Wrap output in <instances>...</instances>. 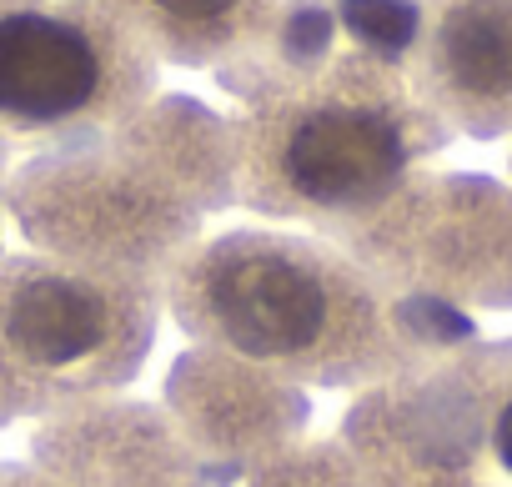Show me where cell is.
<instances>
[{"label": "cell", "mask_w": 512, "mask_h": 487, "mask_svg": "<svg viewBox=\"0 0 512 487\" xmlns=\"http://www.w3.org/2000/svg\"><path fill=\"white\" fill-rule=\"evenodd\" d=\"M166 312L206 352L307 387H367L417 362L392 287L292 226L201 236L166 272Z\"/></svg>", "instance_id": "6da1fadb"}, {"label": "cell", "mask_w": 512, "mask_h": 487, "mask_svg": "<svg viewBox=\"0 0 512 487\" xmlns=\"http://www.w3.org/2000/svg\"><path fill=\"white\" fill-rule=\"evenodd\" d=\"M427 146L417 101L377 61H332L262 101L236 136V201L342 231L382 211Z\"/></svg>", "instance_id": "7a4b0ae2"}, {"label": "cell", "mask_w": 512, "mask_h": 487, "mask_svg": "<svg viewBox=\"0 0 512 487\" xmlns=\"http://www.w3.org/2000/svg\"><path fill=\"white\" fill-rule=\"evenodd\" d=\"M166 312V282L61 262L0 257V357L41 417L126 387Z\"/></svg>", "instance_id": "3957f363"}, {"label": "cell", "mask_w": 512, "mask_h": 487, "mask_svg": "<svg viewBox=\"0 0 512 487\" xmlns=\"http://www.w3.org/2000/svg\"><path fill=\"white\" fill-rule=\"evenodd\" d=\"M156 56L111 6L0 0V131L81 136L131 116Z\"/></svg>", "instance_id": "277c9868"}, {"label": "cell", "mask_w": 512, "mask_h": 487, "mask_svg": "<svg viewBox=\"0 0 512 487\" xmlns=\"http://www.w3.org/2000/svg\"><path fill=\"white\" fill-rule=\"evenodd\" d=\"M0 487H201V477L161 412L81 402L46 417L31 462H0Z\"/></svg>", "instance_id": "5b68a950"}, {"label": "cell", "mask_w": 512, "mask_h": 487, "mask_svg": "<svg viewBox=\"0 0 512 487\" xmlns=\"http://www.w3.org/2000/svg\"><path fill=\"white\" fill-rule=\"evenodd\" d=\"M427 91L477 131L512 121V0H437Z\"/></svg>", "instance_id": "8992f818"}, {"label": "cell", "mask_w": 512, "mask_h": 487, "mask_svg": "<svg viewBox=\"0 0 512 487\" xmlns=\"http://www.w3.org/2000/svg\"><path fill=\"white\" fill-rule=\"evenodd\" d=\"M111 11L151 56L181 66L226 61L287 21L282 0H116Z\"/></svg>", "instance_id": "52a82bcc"}, {"label": "cell", "mask_w": 512, "mask_h": 487, "mask_svg": "<svg viewBox=\"0 0 512 487\" xmlns=\"http://www.w3.org/2000/svg\"><path fill=\"white\" fill-rule=\"evenodd\" d=\"M347 21L367 51H402L417 31V11L402 0H347Z\"/></svg>", "instance_id": "ba28073f"}, {"label": "cell", "mask_w": 512, "mask_h": 487, "mask_svg": "<svg viewBox=\"0 0 512 487\" xmlns=\"http://www.w3.org/2000/svg\"><path fill=\"white\" fill-rule=\"evenodd\" d=\"M487 387H492V407H487V452H492L497 472L512 482V347L497 352Z\"/></svg>", "instance_id": "9c48e42d"}, {"label": "cell", "mask_w": 512, "mask_h": 487, "mask_svg": "<svg viewBox=\"0 0 512 487\" xmlns=\"http://www.w3.org/2000/svg\"><path fill=\"white\" fill-rule=\"evenodd\" d=\"M26 412H36V407H31V397H26L21 377L11 372V362L0 357V427H11V422H16V417H26Z\"/></svg>", "instance_id": "30bf717a"}]
</instances>
